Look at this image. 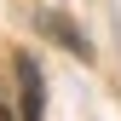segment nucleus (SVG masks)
Returning a JSON list of instances; mask_svg holds the SVG:
<instances>
[{"mask_svg":"<svg viewBox=\"0 0 121 121\" xmlns=\"http://www.w3.org/2000/svg\"><path fill=\"white\" fill-rule=\"evenodd\" d=\"M17 110H23V121H40V115H46V86H40L35 58H17Z\"/></svg>","mask_w":121,"mask_h":121,"instance_id":"nucleus-1","label":"nucleus"},{"mask_svg":"<svg viewBox=\"0 0 121 121\" xmlns=\"http://www.w3.org/2000/svg\"><path fill=\"white\" fill-rule=\"evenodd\" d=\"M40 29H46L52 40H64V46H69L75 58H92V46H86V35H81V29H75L69 17H58V12H40Z\"/></svg>","mask_w":121,"mask_h":121,"instance_id":"nucleus-2","label":"nucleus"}]
</instances>
